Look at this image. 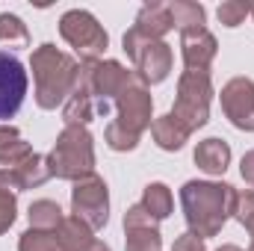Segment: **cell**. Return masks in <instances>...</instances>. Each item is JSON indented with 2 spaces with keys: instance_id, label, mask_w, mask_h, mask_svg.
I'll use <instances>...</instances> for the list:
<instances>
[{
  "instance_id": "8d00e7d4",
  "label": "cell",
  "mask_w": 254,
  "mask_h": 251,
  "mask_svg": "<svg viewBox=\"0 0 254 251\" xmlns=\"http://www.w3.org/2000/svg\"><path fill=\"white\" fill-rule=\"evenodd\" d=\"M252 18H254V3H252Z\"/></svg>"
},
{
  "instance_id": "4316f807",
  "label": "cell",
  "mask_w": 254,
  "mask_h": 251,
  "mask_svg": "<svg viewBox=\"0 0 254 251\" xmlns=\"http://www.w3.org/2000/svg\"><path fill=\"white\" fill-rule=\"evenodd\" d=\"M33 154H36L33 145L24 142V139H18V142L0 148V169H15V166H21V163H24L27 157H33Z\"/></svg>"
},
{
  "instance_id": "f1b7e54d",
  "label": "cell",
  "mask_w": 254,
  "mask_h": 251,
  "mask_svg": "<svg viewBox=\"0 0 254 251\" xmlns=\"http://www.w3.org/2000/svg\"><path fill=\"white\" fill-rule=\"evenodd\" d=\"M254 216V189H246V192H237V201H234V219L243 225L246 219Z\"/></svg>"
},
{
  "instance_id": "d6a6232c",
  "label": "cell",
  "mask_w": 254,
  "mask_h": 251,
  "mask_svg": "<svg viewBox=\"0 0 254 251\" xmlns=\"http://www.w3.org/2000/svg\"><path fill=\"white\" fill-rule=\"evenodd\" d=\"M83 251H113V249H110L104 240H92V243H89V246H86Z\"/></svg>"
},
{
  "instance_id": "ffe728a7",
  "label": "cell",
  "mask_w": 254,
  "mask_h": 251,
  "mask_svg": "<svg viewBox=\"0 0 254 251\" xmlns=\"http://www.w3.org/2000/svg\"><path fill=\"white\" fill-rule=\"evenodd\" d=\"M27 219H30V228H36V231H57V228L63 225L65 213L57 201L42 198V201H33V204H30Z\"/></svg>"
},
{
  "instance_id": "52a82bcc",
  "label": "cell",
  "mask_w": 254,
  "mask_h": 251,
  "mask_svg": "<svg viewBox=\"0 0 254 251\" xmlns=\"http://www.w3.org/2000/svg\"><path fill=\"white\" fill-rule=\"evenodd\" d=\"M71 213L86 222L92 231H101L110 222V189L101 175H89L71 189Z\"/></svg>"
},
{
  "instance_id": "277c9868",
  "label": "cell",
  "mask_w": 254,
  "mask_h": 251,
  "mask_svg": "<svg viewBox=\"0 0 254 251\" xmlns=\"http://www.w3.org/2000/svg\"><path fill=\"white\" fill-rule=\"evenodd\" d=\"M213 77L204 71H184L178 77V95L175 107L169 110L190 133L201 130L210 122V104H213Z\"/></svg>"
},
{
  "instance_id": "9a60e30c",
  "label": "cell",
  "mask_w": 254,
  "mask_h": 251,
  "mask_svg": "<svg viewBox=\"0 0 254 251\" xmlns=\"http://www.w3.org/2000/svg\"><path fill=\"white\" fill-rule=\"evenodd\" d=\"M98 104L86 89H74V95L63 104V122L65 127H86L98 116Z\"/></svg>"
},
{
  "instance_id": "4fadbf2b",
  "label": "cell",
  "mask_w": 254,
  "mask_h": 251,
  "mask_svg": "<svg viewBox=\"0 0 254 251\" xmlns=\"http://www.w3.org/2000/svg\"><path fill=\"white\" fill-rule=\"evenodd\" d=\"M195 166L207 175H225L228 166H231V145L219 136H210L204 142L195 145V154H192Z\"/></svg>"
},
{
  "instance_id": "e0dca14e",
  "label": "cell",
  "mask_w": 254,
  "mask_h": 251,
  "mask_svg": "<svg viewBox=\"0 0 254 251\" xmlns=\"http://www.w3.org/2000/svg\"><path fill=\"white\" fill-rule=\"evenodd\" d=\"M9 172L15 175V184H18V189H21V192H24V189H36V187H42L45 181H51L48 157H42V154L27 157L21 166H15V169H9Z\"/></svg>"
},
{
  "instance_id": "5b68a950",
  "label": "cell",
  "mask_w": 254,
  "mask_h": 251,
  "mask_svg": "<svg viewBox=\"0 0 254 251\" xmlns=\"http://www.w3.org/2000/svg\"><path fill=\"white\" fill-rule=\"evenodd\" d=\"M60 36L77 51L80 63H89V60H101L107 45H110V36L107 30L98 24V18L86 9H68L63 18H60Z\"/></svg>"
},
{
  "instance_id": "3957f363",
  "label": "cell",
  "mask_w": 254,
  "mask_h": 251,
  "mask_svg": "<svg viewBox=\"0 0 254 251\" xmlns=\"http://www.w3.org/2000/svg\"><path fill=\"white\" fill-rule=\"evenodd\" d=\"M48 169H51V178L71 181V184L95 175L92 133L86 127H63V133L57 136V142L48 154Z\"/></svg>"
},
{
  "instance_id": "ba28073f",
  "label": "cell",
  "mask_w": 254,
  "mask_h": 251,
  "mask_svg": "<svg viewBox=\"0 0 254 251\" xmlns=\"http://www.w3.org/2000/svg\"><path fill=\"white\" fill-rule=\"evenodd\" d=\"M169 30H175L172 15H169V3H160V0L145 3V6L139 9V15H136L133 27L125 33L122 48H125L127 57L133 60L148 42H163V36H166Z\"/></svg>"
},
{
  "instance_id": "ac0fdd59",
  "label": "cell",
  "mask_w": 254,
  "mask_h": 251,
  "mask_svg": "<svg viewBox=\"0 0 254 251\" xmlns=\"http://www.w3.org/2000/svg\"><path fill=\"white\" fill-rule=\"evenodd\" d=\"M18 184L9 169H0V234H6L18 219Z\"/></svg>"
},
{
  "instance_id": "f546056e",
  "label": "cell",
  "mask_w": 254,
  "mask_h": 251,
  "mask_svg": "<svg viewBox=\"0 0 254 251\" xmlns=\"http://www.w3.org/2000/svg\"><path fill=\"white\" fill-rule=\"evenodd\" d=\"M172 251H207V246H204V240L201 237H195V234H181L178 240H175V246H172Z\"/></svg>"
},
{
  "instance_id": "484cf974",
  "label": "cell",
  "mask_w": 254,
  "mask_h": 251,
  "mask_svg": "<svg viewBox=\"0 0 254 251\" xmlns=\"http://www.w3.org/2000/svg\"><path fill=\"white\" fill-rule=\"evenodd\" d=\"M104 142H107L110 151H119V154H125V151H136V148H139V136H133V133L122 130L116 122L107 125V130H104Z\"/></svg>"
},
{
  "instance_id": "83f0119b",
  "label": "cell",
  "mask_w": 254,
  "mask_h": 251,
  "mask_svg": "<svg viewBox=\"0 0 254 251\" xmlns=\"http://www.w3.org/2000/svg\"><path fill=\"white\" fill-rule=\"evenodd\" d=\"M136 228H157V219L142 204L127 207V213H125V231H136Z\"/></svg>"
},
{
  "instance_id": "2e32d148",
  "label": "cell",
  "mask_w": 254,
  "mask_h": 251,
  "mask_svg": "<svg viewBox=\"0 0 254 251\" xmlns=\"http://www.w3.org/2000/svg\"><path fill=\"white\" fill-rule=\"evenodd\" d=\"M169 15H172V24L178 27V33L204 30V24H207V9L201 3H192V0H175V3H169Z\"/></svg>"
},
{
  "instance_id": "7c38bea8",
  "label": "cell",
  "mask_w": 254,
  "mask_h": 251,
  "mask_svg": "<svg viewBox=\"0 0 254 251\" xmlns=\"http://www.w3.org/2000/svg\"><path fill=\"white\" fill-rule=\"evenodd\" d=\"M172 63H175V54L166 42H148L136 57H133V65H136V74L142 77L145 86H157L163 83L169 74H172Z\"/></svg>"
},
{
  "instance_id": "603a6c76",
  "label": "cell",
  "mask_w": 254,
  "mask_h": 251,
  "mask_svg": "<svg viewBox=\"0 0 254 251\" xmlns=\"http://www.w3.org/2000/svg\"><path fill=\"white\" fill-rule=\"evenodd\" d=\"M0 42L27 48V45H30V30H27V24H24L18 15H12V12H0Z\"/></svg>"
},
{
  "instance_id": "9c48e42d",
  "label": "cell",
  "mask_w": 254,
  "mask_h": 251,
  "mask_svg": "<svg viewBox=\"0 0 254 251\" xmlns=\"http://www.w3.org/2000/svg\"><path fill=\"white\" fill-rule=\"evenodd\" d=\"M27 71L15 54L0 51V125H9V119L21 110L27 98Z\"/></svg>"
},
{
  "instance_id": "cb8c5ba5",
  "label": "cell",
  "mask_w": 254,
  "mask_h": 251,
  "mask_svg": "<svg viewBox=\"0 0 254 251\" xmlns=\"http://www.w3.org/2000/svg\"><path fill=\"white\" fill-rule=\"evenodd\" d=\"M125 234H127L125 251H163L160 228H136V231H125Z\"/></svg>"
},
{
  "instance_id": "7402d4cb",
  "label": "cell",
  "mask_w": 254,
  "mask_h": 251,
  "mask_svg": "<svg viewBox=\"0 0 254 251\" xmlns=\"http://www.w3.org/2000/svg\"><path fill=\"white\" fill-rule=\"evenodd\" d=\"M18 251H65L63 240L57 237V231H36L27 228L18 240Z\"/></svg>"
},
{
  "instance_id": "d4e9b609",
  "label": "cell",
  "mask_w": 254,
  "mask_h": 251,
  "mask_svg": "<svg viewBox=\"0 0 254 251\" xmlns=\"http://www.w3.org/2000/svg\"><path fill=\"white\" fill-rule=\"evenodd\" d=\"M216 15H219V24L234 30V27H240L252 15V3H246V0H225V3H219Z\"/></svg>"
},
{
  "instance_id": "d6986e66",
  "label": "cell",
  "mask_w": 254,
  "mask_h": 251,
  "mask_svg": "<svg viewBox=\"0 0 254 251\" xmlns=\"http://www.w3.org/2000/svg\"><path fill=\"white\" fill-rule=\"evenodd\" d=\"M157 222H163V219H169L172 216V210H175V198H172V189L166 187V184H160V181H154V184H148L145 192H142V201H139Z\"/></svg>"
},
{
  "instance_id": "6da1fadb",
  "label": "cell",
  "mask_w": 254,
  "mask_h": 251,
  "mask_svg": "<svg viewBox=\"0 0 254 251\" xmlns=\"http://www.w3.org/2000/svg\"><path fill=\"white\" fill-rule=\"evenodd\" d=\"M237 189L222 181H187L181 187V207L190 234L210 240L222 234L228 219L234 216Z\"/></svg>"
},
{
  "instance_id": "30bf717a",
  "label": "cell",
  "mask_w": 254,
  "mask_h": 251,
  "mask_svg": "<svg viewBox=\"0 0 254 251\" xmlns=\"http://www.w3.org/2000/svg\"><path fill=\"white\" fill-rule=\"evenodd\" d=\"M222 113L231 125L243 133H254V80L234 77L222 86Z\"/></svg>"
},
{
  "instance_id": "836d02e7",
  "label": "cell",
  "mask_w": 254,
  "mask_h": 251,
  "mask_svg": "<svg viewBox=\"0 0 254 251\" xmlns=\"http://www.w3.org/2000/svg\"><path fill=\"white\" fill-rule=\"evenodd\" d=\"M243 228H246V231H249V234L254 237V216H252V219H246V222H243Z\"/></svg>"
},
{
  "instance_id": "e575fe53",
  "label": "cell",
  "mask_w": 254,
  "mask_h": 251,
  "mask_svg": "<svg viewBox=\"0 0 254 251\" xmlns=\"http://www.w3.org/2000/svg\"><path fill=\"white\" fill-rule=\"evenodd\" d=\"M216 251H243L240 246H234V243H228V246H219Z\"/></svg>"
},
{
  "instance_id": "44dd1931",
  "label": "cell",
  "mask_w": 254,
  "mask_h": 251,
  "mask_svg": "<svg viewBox=\"0 0 254 251\" xmlns=\"http://www.w3.org/2000/svg\"><path fill=\"white\" fill-rule=\"evenodd\" d=\"M57 237L63 240L65 251H83L92 240H95V231H92L86 222H80L77 216H65L63 225L57 228Z\"/></svg>"
},
{
  "instance_id": "d590c367",
  "label": "cell",
  "mask_w": 254,
  "mask_h": 251,
  "mask_svg": "<svg viewBox=\"0 0 254 251\" xmlns=\"http://www.w3.org/2000/svg\"><path fill=\"white\" fill-rule=\"evenodd\" d=\"M249 251H254V237H252V246H249Z\"/></svg>"
},
{
  "instance_id": "8992f818",
  "label": "cell",
  "mask_w": 254,
  "mask_h": 251,
  "mask_svg": "<svg viewBox=\"0 0 254 251\" xmlns=\"http://www.w3.org/2000/svg\"><path fill=\"white\" fill-rule=\"evenodd\" d=\"M116 125L127 133H133V136H139V139L154 125V98L136 71L130 74L125 89L116 95Z\"/></svg>"
},
{
  "instance_id": "8fae6325",
  "label": "cell",
  "mask_w": 254,
  "mask_h": 251,
  "mask_svg": "<svg viewBox=\"0 0 254 251\" xmlns=\"http://www.w3.org/2000/svg\"><path fill=\"white\" fill-rule=\"evenodd\" d=\"M219 54V42L216 36L204 27V30H192V33H181V57H184V68L187 71H204L210 74V65Z\"/></svg>"
},
{
  "instance_id": "7a4b0ae2",
  "label": "cell",
  "mask_w": 254,
  "mask_h": 251,
  "mask_svg": "<svg viewBox=\"0 0 254 251\" xmlns=\"http://www.w3.org/2000/svg\"><path fill=\"white\" fill-rule=\"evenodd\" d=\"M30 71H33V83H36V104L42 110L63 107L74 95L77 80H80V63L51 42H45L33 51Z\"/></svg>"
},
{
  "instance_id": "5bb4252c",
  "label": "cell",
  "mask_w": 254,
  "mask_h": 251,
  "mask_svg": "<svg viewBox=\"0 0 254 251\" xmlns=\"http://www.w3.org/2000/svg\"><path fill=\"white\" fill-rule=\"evenodd\" d=\"M151 136H154V142H157L160 151H181L192 133L181 125L172 113H166V116L154 119V125H151Z\"/></svg>"
},
{
  "instance_id": "4dcf8cb0",
  "label": "cell",
  "mask_w": 254,
  "mask_h": 251,
  "mask_svg": "<svg viewBox=\"0 0 254 251\" xmlns=\"http://www.w3.org/2000/svg\"><path fill=\"white\" fill-rule=\"evenodd\" d=\"M240 175H243L246 184L254 187V151H246V154H243V160H240Z\"/></svg>"
},
{
  "instance_id": "1f68e13d",
  "label": "cell",
  "mask_w": 254,
  "mask_h": 251,
  "mask_svg": "<svg viewBox=\"0 0 254 251\" xmlns=\"http://www.w3.org/2000/svg\"><path fill=\"white\" fill-rule=\"evenodd\" d=\"M18 139H21V130L15 125H0V148H6V145H12Z\"/></svg>"
}]
</instances>
